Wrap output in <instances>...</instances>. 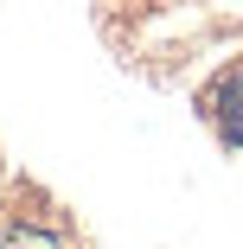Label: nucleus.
I'll list each match as a JSON object with an SVG mask.
<instances>
[{"mask_svg": "<svg viewBox=\"0 0 243 249\" xmlns=\"http://www.w3.org/2000/svg\"><path fill=\"white\" fill-rule=\"evenodd\" d=\"M218 128H224V141L243 147V71H230L218 89Z\"/></svg>", "mask_w": 243, "mask_h": 249, "instance_id": "f257e3e1", "label": "nucleus"}, {"mask_svg": "<svg viewBox=\"0 0 243 249\" xmlns=\"http://www.w3.org/2000/svg\"><path fill=\"white\" fill-rule=\"evenodd\" d=\"M0 249H58V236H52V230H38V224H19V230L0 236Z\"/></svg>", "mask_w": 243, "mask_h": 249, "instance_id": "f03ea898", "label": "nucleus"}]
</instances>
